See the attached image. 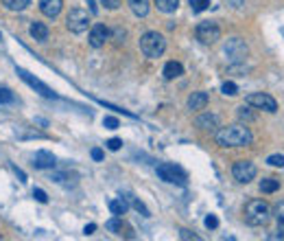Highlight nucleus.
<instances>
[{
	"label": "nucleus",
	"instance_id": "obj_11",
	"mask_svg": "<svg viewBox=\"0 0 284 241\" xmlns=\"http://www.w3.org/2000/svg\"><path fill=\"white\" fill-rule=\"evenodd\" d=\"M18 75H20L22 79H24V82H26L28 86H31V88H33V90H38V92L42 94V97H46V99H53V97H55V92H53V90H50V88H48L46 84H42V82H40V79H35L33 75H28V72H26V70H22V68H18Z\"/></svg>",
	"mask_w": 284,
	"mask_h": 241
},
{
	"label": "nucleus",
	"instance_id": "obj_4",
	"mask_svg": "<svg viewBox=\"0 0 284 241\" xmlns=\"http://www.w3.org/2000/svg\"><path fill=\"white\" fill-rule=\"evenodd\" d=\"M157 175H160V180H164V182H169V184H181L184 186L186 182H188V175L184 169H179V167H175L171 163H162V165H157Z\"/></svg>",
	"mask_w": 284,
	"mask_h": 241
},
{
	"label": "nucleus",
	"instance_id": "obj_25",
	"mask_svg": "<svg viewBox=\"0 0 284 241\" xmlns=\"http://www.w3.org/2000/svg\"><path fill=\"white\" fill-rule=\"evenodd\" d=\"M105 226H107V230L116 232V235H120V232H122V222H120V217H118V215H114Z\"/></svg>",
	"mask_w": 284,
	"mask_h": 241
},
{
	"label": "nucleus",
	"instance_id": "obj_33",
	"mask_svg": "<svg viewBox=\"0 0 284 241\" xmlns=\"http://www.w3.org/2000/svg\"><path fill=\"white\" fill-rule=\"evenodd\" d=\"M33 197H35V200H38L40 204H46V202H48V195L44 193L42 189H33Z\"/></svg>",
	"mask_w": 284,
	"mask_h": 241
},
{
	"label": "nucleus",
	"instance_id": "obj_29",
	"mask_svg": "<svg viewBox=\"0 0 284 241\" xmlns=\"http://www.w3.org/2000/svg\"><path fill=\"white\" fill-rule=\"evenodd\" d=\"M267 165L280 167V169H282V167H284V156H282V153H273V156H269V158H267Z\"/></svg>",
	"mask_w": 284,
	"mask_h": 241
},
{
	"label": "nucleus",
	"instance_id": "obj_23",
	"mask_svg": "<svg viewBox=\"0 0 284 241\" xmlns=\"http://www.w3.org/2000/svg\"><path fill=\"white\" fill-rule=\"evenodd\" d=\"M273 213H275V219H278V232L284 237V200H280L278 204H275Z\"/></svg>",
	"mask_w": 284,
	"mask_h": 241
},
{
	"label": "nucleus",
	"instance_id": "obj_2",
	"mask_svg": "<svg viewBox=\"0 0 284 241\" xmlns=\"http://www.w3.org/2000/svg\"><path fill=\"white\" fill-rule=\"evenodd\" d=\"M243 217H245V222L249 224V226H267L269 222H271V206H269L267 202H262V200H249L247 202V206L243 210Z\"/></svg>",
	"mask_w": 284,
	"mask_h": 241
},
{
	"label": "nucleus",
	"instance_id": "obj_35",
	"mask_svg": "<svg viewBox=\"0 0 284 241\" xmlns=\"http://www.w3.org/2000/svg\"><path fill=\"white\" fill-rule=\"evenodd\" d=\"M101 3H103L107 9H118L120 7V0H101Z\"/></svg>",
	"mask_w": 284,
	"mask_h": 241
},
{
	"label": "nucleus",
	"instance_id": "obj_12",
	"mask_svg": "<svg viewBox=\"0 0 284 241\" xmlns=\"http://www.w3.org/2000/svg\"><path fill=\"white\" fill-rule=\"evenodd\" d=\"M31 160H33L35 169H53V167L57 165V158L50 151H35Z\"/></svg>",
	"mask_w": 284,
	"mask_h": 241
},
{
	"label": "nucleus",
	"instance_id": "obj_24",
	"mask_svg": "<svg viewBox=\"0 0 284 241\" xmlns=\"http://www.w3.org/2000/svg\"><path fill=\"white\" fill-rule=\"evenodd\" d=\"M122 197H125L127 202H131V206H134V208L138 210V213H142L144 217H149V208L144 206V204H142L140 200H136V197H134V195H129V193H125V195H122Z\"/></svg>",
	"mask_w": 284,
	"mask_h": 241
},
{
	"label": "nucleus",
	"instance_id": "obj_31",
	"mask_svg": "<svg viewBox=\"0 0 284 241\" xmlns=\"http://www.w3.org/2000/svg\"><path fill=\"white\" fill-rule=\"evenodd\" d=\"M105 145H107V149H109V151H118V149L122 147V141H120V138H109V141H107Z\"/></svg>",
	"mask_w": 284,
	"mask_h": 241
},
{
	"label": "nucleus",
	"instance_id": "obj_19",
	"mask_svg": "<svg viewBox=\"0 0 284 241\" xmlns=\"http://www.w3.org/2000/svg\"><path fill=\"white\" fill-rule=\"evenodd\" d=\"M127 3L138 18H144L149 13V0H127Z\"/></svg>",
	"mask_w": 284,
	"mask_h": 241
},
{
	"label": "nucleus",
	"instance_id": "obj_37",
	"mask_svg": "<svg viewBox=\"0 0 284 241\" xmlns=\"http://www.w3.org/2000/svg\"><path fill=\"white\" fill-rule=\"evenodd\" d=\"M92 158H94V160H97V163H101V160H103V158H105V153H103V149H99V147H94V149H92Z\"/></svg>",
	"mask_w": 284,
	"mask_h": 241
},
{
	"label": "nucleus",
	"instance_id": "obj_15",
	"mask_svg": "<svg viewBox=\"0 0 284 241\" xmlns=\"http://www.w3.org/2000/svg\"><path fill=\"white\" fill-rule=\"evenodd\" d=\"M197 127L206 129V131H216L218 127V116L216 114H203L197 119Z\"/></svg>",
	"mask_w": 284,
	"mask_h": 241
},
{
	"label": "nucleus",
	"instance_id": "obj_9",
	"mask_svg": "<svg viewBox=\"0 0 284 241\" xmlns=\"http://www.w3.org/2000/svg\"><path fill=\"white\" fill-rule=\"evenodd\" d=\"M112 38V31L105 26V24H94L92 31H90V46L92 48H101L105 46V42Z\"/></svg>",
	"mask_w": 284,
	"mask_h": 241
},
{
	"label": "nucleus",
	"instance_id": "obj_32",
	"mask_svg": "<svg viewBox=\"0 0 284 241\" xmlns=\"http://www.w3.org/2000/svg\"><path fill=\"white\" fill-rule=\"evenodd\" d=\"M238 119H243V121H251V119H254V114L249 112V108L243 105V108H238Z\"/></svg>",
	"mask_w": 284,
	"mask_h": 241
},
{
	"label": "nucleus",
	"instance_id": "obj_10",
	"mask_svg": "<svg viewBox=\"0 0 284 241\" xmlns=\"http://www.w3.org/2000/svg\"><path fill=\"white\" fill-rule=\"evenodd\" d=\"M225 55H230V60H234V62H240L247 55V44L240 38H232L225 44Z\"/></svg>",
	"mask_w": 284,
	"mask_h": 241
},
{
	"label": "nucleus",
	"instance_id": "obj_42",
	"mask_svg": "<svg viewBox=\"0 0 284 241\" xmlns=\"http://www.w3.org/2000/svg\"><path fill=\"white\" fill-rule=\"evenodd\" d=\"M0 40H3V35H0Z\"/></svg>",
	"mask_w": 284,
	"mask_h": 241
},
{
	"label": "nucleus",
	"instance_id": "obj_34",
	"mask_svg": "<svg viewBox=\"0 0 284 241\" xmlns=\"http://www.w3.org/2000/svg\"><path fill=\"white\" fill-rule=\"evenodd\" d=\"M203 224H206V228H212V230H214L216 226H218V219H216V215H208Z\"/></svg>",
	"mask_w": 284,
	"mask_h": 241
},
{
	"label": "nucleus",
	"instance_id": "obj_21",
	"mask_svg": "<svg viewBox=\"0 0 284 241\" xmlns=\"http://www.w3.org/2000/svg\"><path fill=\"white\" fill-rule=\"evenodd\" d=\"M280 189V180L275 178H262L260 180V191L262 193H275Z\"/></svg>",
	"mask_w": 284,
	"mask_h": 241
},
{
	"label": "nucleus",
	"instance_id": "obj_7",
	"mask_svg": "<svg viewBox=\"0 0 284 241\" xmlns=\"http://www.w3.org/2000/svg\"><path fill=\"white\" fill-rule=\"evenodd\" d=\"M256 165L249 163V160H238V163H234V167H232V175H234V180L240 182V184H247V182H251L254 178H256Z\"/></svg>",
	"mask_w": 284,
	"mask_h": 241
},
{
	"label": "nucleus",
	"instance_id": "obj_40",
	"mask_svg": "<svg viewBox=\"0 0 284 241\" xmlns=\"http://www.w3.org/2000/svg\"><path fill=\"white\" fill-rule=\"evenodd\" d=\"M87 5H90V13H97L99 11V7L94 5V0H87Z\"/></svg>",
	"mask_w": 284,
	"mask_h": 241
},
{
	"label": "nucleus",
	"instance_id": "obj_41",
	"mask_svg": "<svg viewBox=\"0 0 284 241\" xmlns=\"http://www.w3.org/2000/svg\"><path fill=\"white\" fill-rule=\"evenodd\" d=\"M228 3H230L232 7H240V5H245V0H228Z\"/></svg>",
	"mask_w": 284,
	"mask_h": 241
},
{
	"label": "nucleus",
	"instance_id": "obj_38",
	"mask_svg": "<svg viewBox=\"0 0 284 241\" xmlns=\"http://www.w3.org/2000/svg\"><path fill=\"white\" fill-rule=\"evenodd\" d=\"M179 237H181V239H199L197 235H193L191 230H179Z\"/></svg>",
	"mask_w": 284,
	"mask_h": 241
},
{
	"label": "nucleus",
	"instance_id": "obj_36",
	"mask_svg": "<svg viewBox=\"0 0 284 241\" xmlns=\"http://www.w3.org/2000/svg\"><path fill=\"white\" fill-rule=\"evenodd\" d=\"M112 35H114V40H116V42L120 44V42H125V35H127V33L122 31V29H116V31H114Z\"/></svg>",
	"mask_w": 284,
	"mask_h": 241
},
{
	"label": "nucleus",
	"instance_id": "obj_22",
	"mask_svg": "<svg viewBox=\"0 0 284 241\" xmlns=\"http://www.w3.org/2000/svg\"><path fill=\"white\" fill-rule=\"evenodd\" d=\"M3 5L9 11H24L26 7L31 5V0H3Z\"/></svg>",
	"mask_w": 284,
	"mask_h": 241
},
{
	"label": "nucleus",
	"instance_id": "obj_20",
	"mask_svg": "<svg viewBox=\"0 0 284 241\" xmlns=\"http://www.w3.org/2000/svg\"><path fill=\"white\" fill-rule=\"evenodd\" d=\"M153 3H155L157 11H162V13H173L179 7V0H153Z\"/></svg>",
	"mask_w": 284,
	"mask_h": 241
},
{
	"label": "nucleus",
	"instance_id": "obj_30",
	"mask_svg": "<svg viewBox=\"0 0 284 241\" xmlns=\"http://www.w3.org/2000/svg\"><path fill=\"white\" fill-rule=\"evenodd\" d=\"M103 125H105L107 129H118L120 123H118V119H116V116H105V119H103Z\"/></svg>",
	"mask_w": 284,
	"mask_h": 241
},
{
	"label": "nucleus",
	"instance_id": "obj_6",
	"mask_svg": "<svg viewBox=\"0 0 284 241\" xmlns=\"http://www.w3.org/2000/svg\"><path fill=\"white\" fill-rule=\"evenodd\" d=\"M195 35L201 44H214V42L221 40V29L216 26V22L206 20V22H199V24H197Z\"/></svg>",
	"mask_w": 284,
	"mask_h": 241
},
{
	"label": "nucleus",
	"instance_id": "obj_18",
	"mask_svg": "<svg viewBox=\"0 0 284 241\" xmlns=\"http://www.w3.org/2000/svg\"><path fill=\"white\" fill-rule=\"evenodd\" d=\"M109 210H112V215H118L122 217L129 210V202L125 200V197H118V200H112L109 202Z\"/></svg>",
	"mask_w": 284,
	"mask_h": 241
},
{
	"label": "nucleus",
	"instance_id": "obj_5",
	"mask_svg": "<svg viewBox=\"0 0 284 241\" xmlns=\"http://www.w3.org/2000/svg\"><path fill=\"white\" fill-rule=\"evenodd\" d=\"M66 26H68V31L81 35L87 31V26H90V13L85 9H70L68 18H66Z\"/></svg>",
	"mask_w": 284,
	"mask_h": 241
},
{
	"label": "nucleus",
	"instance_id": "obj_14",
	"mask_svg": "<svg viewBox=\"0 0 284 241\" xmlns=\"http://www.w3.org/2000/svg\"><path fill=\"white\" fill-rule=\"evenodd\" d=\"M188 110H206L208 105V92H193L191 97H188Z\"/></svg>",
	"mask_w": 284,
	"mask_h": 241
},
{
	"label": "nucleus",
	"instance_id": "obj_3",
	"mask_svg": "<svg viewBox=\"0 0 284 241\" xmlns=\"http://www.w3.org/2000/svg\"><path fill=\"white\" fill-rule=\"evenodd\" d=\"M164 48H166V40H164V35L162 33H157V31H147L140 38V50L147 57H151V60H157L160 55L164 53Z\"/></svg>",
	"mask_w": 284,
	"mask_h": 241
},
{
	"label": "nucleus",
	"instance_id": "obj_28",
	"mask_svg": "<svg viewBox=\"0 0 284 241\" xmlns=\"http://www.w3.org/2000/svg\"><path fill=\"white\" fill-rule=\"evenodd\" d=\"M13 101H16V97L9 88H0V103H13Z\"/></svg>",
	"mask_w": 284,
	"mask_h": 241
},
{
	"label": "nucleus",
	"instance_id": "obj_1",
	"mask_svg": "<svg viewBox=\"0 0 284 241\" xmlns=\"http://www.w3.org/2000/svg\"><path fill=\"white\" fill-rule=\"evenodd\" d=\"M251 141L254 136L249 127L245 125H228L216 131V143L221 147H247V145H251Z\"/></svg>",
	"mask_w": 284,
	"mask_h": 241
},
{
	"label": "nucleus",
	"instance_id": "obj_16",
	"mask_svg": "<svg viewBox=\"0 0 284 241\" xmlns=\"http://www.w3.org/2000/svg\"><path fill=\"white\" fill-rule=\"evenodd\" d=\"M184 75V68H181L179 62H169L164 66V79H169V82H173V79H177Z\"/></svg>",
	"mask_w": 284,
	"mask_h": 241
},
{
	"label": "nucleus",
	"instance_id": "obj_27",
	"mask_svg": "<svg viewBox=\"0 0 284 241\" xmlns=\"http://www.w3.org/2000/svg\"><path fill=\"white\" fill-rule=\"evenodd\" d=\"M191 7H193L195 13H201L210 7V0H191Z\"/></svg>",
	"mask_w": 284,
	"mask_h": 241
},
{
	"label": "nucleus",
	"instance_id": "obj_26",
	"mask_svg": "<svg viewBox=\"0 0 284 241\" xmlns=\"http://www.w3.org/2000/svg\"><path fill=\"white\" fill-rule=\"evenodd\" d=\"M221 92L225 94V97H236V94H238V86L234 82H225L221 86Z\"/></svg>",
	"mask_w": 284,
	"mask_h": 241
},
{
	"label": "nucleus",
	"instance_id": "obj_17",
	"mask_svg": "<svg viewBox=\"0 0 284 241\" xmlns=\"http://www.w3.org/2000/svg\"><path fill=\"white\" fill-rule=\"evenodd\" d=\"M28 31H31V35H33V38L38 40V42H46V40H48V26L44 24V22H33Z\"/></svg>",
	"mask_w": 284,
	"mask_h": 241
},
{
	"label": "nucleus",
	"instance_id": "obj_39",
	"mask_svg": "<svg viewBox=\"0 0 284 241\" xmlns=\"http://www.w3.org/2000/svg\"><path fill=\"white\" fill-rule=\"evenodd\" d=\"M94 230H97V224H87L85 228H83V232H85V235H92Z\"/></svg>",
	"mask_w": 284,
	"mask_h": 241
},
{
	"label": "nucleus",
	"instance_id": "obj_13",
	"mask_svg": "<svg viewBox=\"0 0 284 241\" xmlns=\"http://www.w3.org/2000/svg\"><path fill=\"white\" fill-rule=\"evenodd\" d=\"M61 5L64 0H40V11L46 18H57L61 11Z\"/></svg>",
	"mask_w": 284,
	"mask_h": 241
},
{
	"label": "nucleus",
	"instance_id": "obj_8",
	"mask_svg": "<svg viewBox=\"0 0 284 241\" xmlns=\"http://www.w3.org/2000/svg\"><path fill=\"white\" fill-rule=\"evenodd\" d=\"M245 103L247 105H251V108H256V110H265V112H275L278 110V103H275V99L273 97H269V94L265 92H251L249 97L245 99Z\"/></svg>",
	"mask_w": 284,
	"mask_h": 241
}]
</instances>
